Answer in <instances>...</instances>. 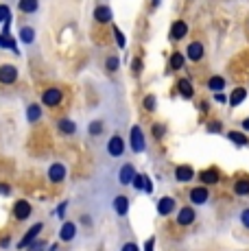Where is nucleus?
Listing matches in <instances>:
<instances>
[{"label": "nucleus", "mask_w": 249, "mask_h": 251, "mask_svg": "<svg viewBox=\"0 0 249 251\" xmlns=\"http://www.w3.org/2000/svg\"><path fill=\"white\" fill-rule=\"evenodd\" d=\"M208 197H210V192L205 186H197L190 190V201H193L195 205H203L205 201H208Z\"/></svg>", "instance_id": "obj_12"}, {"label": "nucleus", "mask_w": 249, "mask_h": 251, "mask_svg": "<svg viewBox=\"0 0 249 251\" xmlns=\"http://www.w3.org/2000/svg\"><path fill=\"white\" fill-rule=\"evenodd\" d=\"M66 205H68V203H61L59 207H57V216H64L66 214Z\"/></svg>", "instance_id": "obj_46"}, {"label": "nucleus", "mask_w": 249, "mask_h": 251, "mask_svg": "<svg viewBox=\"0 0 249 251\" xmlns=\"http://www.w3.org/2000/svg\"><path fill=\"white\" fill-rule=\"evenodd\" d=\"M9 13H11V11H9V7H7V4H0V22L9 20V18H11V16H9Z\"/></svg>", "instance_id": "obj_36"}, {"label": "nucleus", "mask_w": 249, "mask_h": 251, "mask_svg": "<svg viewBox=\"0 0 249 251\" xmlns=\"http://www.w3.org/2000/svg\"><path fill=\"white\" fill-rule=\"evenodd\" d=\"M205 55V48L201 42H190L188 48H186V57H188L190 61H201Z\"/></svg>", "instance_id": "obj_6"}, {"label": "nucleus", "mask_w": 249, "mask_h": 251, "mask_svg": "<svg viewBox=\"0 0 249 251\" xmlns=\"http://www.w3.org/2000/svg\"><path fill=\"white\" fill-rule=\"evenodd\" d=\"M61 100H64V92L59 88H46L42 92V103H44L46 107H57Z\"/></svg>", "instance_id": "obj_2"}, {"label": "nucleus", "mask_w": 249, "mask_h": 251, "mask_svg": "<svg viewBox=\"0 0 249 251\" xmlns=\"http://www.w3.org/2000/svg\"><path fill=\"white\" fill-rule=\"evenodd\" d=\"M105 68H107V70H114V72H116L118 68H121V59H118V57H107V61H105Z\"/></svg>", "instance_id": "obj_29"}, {"label": "nucleus", "mask_w": 249, "mask_h": 251, "mask_svg": "<svg viewBox=\"0 0 249 251\" xmlns=\"http://www.w3.org/2000/svg\"><path fill=\"white\" fill-rule=\"evenodd\" d=\"M75 236H76V225L73 223V221H66L59 229V240L61 243H70Z\"/></svg>", "instance_id": "obj_14"}, {"label": "nucleus", "mask_w": 249, "mask_h": 251, "mask_svg": "<svg viewBox=\"0 0 249 251\" xmlns=\"http://www.w3.org/2000/svg\"><path fill=\"white\" fill-rule=\"evenodd\" d=\"M42 229H44V223H35V225H33V227H31V229H28L26 234H25V238H22L20 243H18V247H20V249H25L26 245H31L33 240H35L37 236H40V231H42Z\"/></svg>", "instance_id": "obj_9"}, {"label": "nucleus", "mask_w": 249, "mask_h": 251, "mask_svg": "<svg viewBox=\"0 0 249 251\" xmlns=\"http://www.w3.org/2000/svg\"><path fill=\"white\" fill-rule=\"evenodd\" d=\"M243 129H245V131H249V118L243 120Z\"/></svg>", "instance_id": "obj_48"}, {"label": "nucleus", "mask_w": 249, "mask_h": 251, "mask_svg": "<svg viewBox=\"0 0 249 251\" xmlns=\"http://www.w3.org/2000/svg\"><path fill=\"white\" fill-rule=\"evenodd\" d=\"M114 37H116V44H118V48H124V46H127V40H124L123 31H121L118 26H114Z\"/></svg>", "instance_id": "obj_30"}, {"label": "nucleus", "mask_w": 249, "mask_h": 251, "mask_svg": "<svg viewBox=\"0 0 249 251\" xmlns=\"http://www.w3.org/2000/svg\"><path fill=\"white\" fill-rule=\"evenodd\" d=\"M221 129H223L221 123H210V125H208V131H210V133H221Z\"/></svg>", "instance_id": "obj_38"}, {"label": "nucleus", "mask_w": 249, "mask_h": 251, "mask_svg": "<svg viewBox=\"0 0 249 251\" xmlns=\"http://www.w3.org/2000/svg\"><path fill=\"white\" fill-rule=\"evenodd\" d=\"M245 99H247V90L245 88H236L232 92V96H229V105H232V107H238Z\"/></svg>", "instance_id": "obj_22"}, {"label": "nucleus", "mask_w": 249, "mask_h": 251, "mask_svg": "<svg viewBox=\"0 0 249 251\" xmlns=\"http://www.w3.org/2000/svg\"><path fill=\"white\" fill-rule=\"evenodd\" d=\"M157 4H160V0H153V7H157Z\"/></svg>", "instance_id": "obj_49"}, {"label": "nucleus", "mask_w": 249, "mask_h": 251, "mask_svg": "<svg viewBox=\"0 0 249 251\" xmlns=\"http://www.w3.org/2000/svg\"><path fill=\"white\" fill-rule=\"evenodd\" d=\"M241 223L249 229V210H243V212H241Z\"/></svg>", "instance_id": "obj_40"}, {"label": "nucleus", "mask_w": 249, "mask_h": 251, "mask_svg": "<svg viewBox=\"0 0 249 251\" xmlns=\"http://www.w3.org/2000/svg\"><path fill=\"white\" fill-rule=\"evenodd\" d=\"M195 177V171L190 166H177V171H175V179L179 181V183H186V181H190Z\"/></svg>", "instance_id": "obj_19"}, {"label": "nucleus", "mask_w": 249, "mask_h": 251, "mask_svg": "<svg viewBox=\"0 0 249 251\" xmlns=\"http://www.w3.org/2000/svg\"><path fill=\"white\" fill-rule=\"evenodd\" d=\"M35 37H37L35 28L28 26V24H22V26H20V42H22V44H25V46H33V44H35Z\"/></svg>", "instance_id": "obj_13"}, {"label": "nucleus", "mask_w": 249, "mask_h": 251, "mask_svg": "<svg viewBox=\"0 0 249 251\" xmlns=\"http://www.w3.org/2000/svg\"><path fill=\"white\" fill-rule=\"evenodd\" d=\"M18 81V68L13 64H0V83L13 85Z\"/></svg>", "instance_id": "obj_3"}, {"label": "nucleus", "mask_w": 249, "mask_h": 251, "mask_svg": "<svg viewBox=\"0 0 249 251\" xmlns=\"http://www.w3.org/2000/svg\"><path fill=\"white\" fill-rule=\"evenodd\" d=\"M164 133H166V127H164V125H155V127H153V136H155V138H162Z\"/></svg>", "instance_id": "obj_37"}, {"label": "nucleus", "mask_w": 249, "mask_h": 251, "mask_svg": "<svg viewBox=\"0 0 249 251\" xmlns=\"http://www.w3.org/2000/svg\"><path fill=\"white\" fill-rule=\"evenodd\" d=\"M153 247H155V238H149L145 243V251H153Z\"/></svg>", "instance_id": "obj_44"}, {"label": "nucleus", "mask_w": 249, "mask_h": 251, "mask_svg": "<svg viewBox=\"0 0 249 251\" xmlns=\"http://www.w3.org/2000/svg\"><path fill=\"white\" fill-rule=\"evenodd\" d=\"M100 131H103V123H100V120H94V123H90V136H99Z\"/></svg>", "instance_id": "obj_32"}, {"label": "nucleus", "mask_w": 249, "mask_h": 251, "mask_svg": "<svg viewBox=\"0 0 249 251\" xmlns=\"http://www.w3.org/2000/svg\"><path fill=\"white\" fill-rule=\"evenodd\" d=\"M66 175H68V168H66L64 164H52L49 168V179L52 183H61L66 179Z\"/></svg>", "instance_id": "obj_8"}, {"label": "nucleus", "mask_w": 249, "mask_h": 251, "mask_svg": "<svg viewBox=\"0 0 249 251\" xmlns=\"http://www.w3.org/2000/svg\"><path fill=\"white\" fill-rule=\"evenodd\" d=\"M131 66H133V75H140L142 72V59H138L136 57V59L131 61Z\"/></svg>", "instance_id": "obj_39"}, {"label": "nucleus", "mask_w": 249, "mask_h": 251, "mask_svg": "<svg viewBox=\"0 0 249 251\" xmlns=\"http://www.w3.org/2000/svg\"><path fill=\"white\" fill-rule=\"evenodd\" d=\"M40 118H42V107L37 103H31L26 107V120L28 123H37Z\"/></svg>", "instance_id": "obj_23"}, {"label": "nucleus", "mask_w": 249, "mask_h": 251, "mask_svg": "<svg viewBox=\"0 0 249 251\" xmlns=\"http://www.w3.org/2000/svg\"><path fill=\"white\" fill-rule=\"evenodd\" d=\"M225 94H221V92H214V103H219V105H223L225 103Z\"/></svg>", "instance_id": "obj_43"}, {"label": "nucleus", "mask_w": 249, "mask_h": 251, "mask_svg": "<svg viewBox=\"0 0 249 251\" xmlns=\"http://www.w3.org/2000/svg\"><path fill=\"white\" fill-rule=\"evenodd\" d=\"M234 192L241 195V197L249 195V179H238L236 183H234Z\"/></svg>", "instance_id": "obj_26"}, {"label": "nucleus", "mask_w": 249, "mask_h": 251, "mask_svg": "<svg viewBox=\"0 0 249 251\" xmlns=\"http://www.w3.org/2000/svg\"><path fill=\"white\" fill-rule=\"evenodd\" d=\"M208 88L212 92H221L225 88V79H223V76H212V79L208 81Z\"/></svg>", "instance_id": "obj_27"}, {"label": "nucleus", "mask_w": 249, "mask_h": 251, "mask_svg": "<svg viewBox=\"0 0 249 251\" xmlns=\"http://www.w3.org/2000/svg\"><path fill=\"white\" fill-rule=\"evenodd\" d=\"M145 109H149V112L155 109V96H151V94L145 96Z\"/></svg>", "instance_id": "obj_34"}, {"label": "nucleus", "mask_w": 249, "mask_h": 251, "mask_svg": "<svg viewBox=\"0 0 249 251\" xmlns=\"http://www.w3.org/2000/svg\"><path fill=\"white\" fill-rule=\"evenodd\" d=\"M31 212H33V207L25 199H20L16 205H13V216H16L18 221H26L28 216H31Z\"/></svg>", "instance_id": "obj_7"}, {"label": "nucleus", "mask_w": 249, "mask_h": 251, "mask_svg": "<svg viewBox=\"0 0 249 251\" xmlns=\"http://www.w3.org/2000/svg\"><path fill=\"white\" fill-rule=\"evenodd\" d=\"M177 90H179V94L184 96V99H193V94H195V90H193V85H190L188 79H179V81H177Z\"/></svg>", "instance_id": "obj_21"}, {"label": "nucleus", "mask_w": 249, "mask_h": 251, "mask_svg": "<svg viewBox=\"0 0 249 251\" xmlns=\"http://www.w3.org/2000/svg\"><path fill=\"white\" fill-rule=\"evenodd\" d=\"M114 212H116L118 216H127V212H129V199L127 197H123V195H118L116 199H114Z\"/></svg>", "instance_id": "obj_18"}, {"label": "nucleus", "mask_w": 249, "mask_h": 251, "mask_svg": "<svg viewBox=\"0 0 249 251\" xmlns=\"http://www.w3.org/2000/svg\"><path fill=\"white\" fill-rule=\"evenodd\" d=\"M44 247H46V240H37V238L31 245H26L28 251H44Z\"/></svg>", "instance_id": "obj_31"}, {"label": "nucleus", "mask_w": 249, "mask_h": 251, "mask_svg": "<svg viewBox=\"0 0 249 251\" xmlns=\"http://www.w3.org/2000/svg\"><path fill=\"white\" fill-rule=\"evenodd\" d=\"M112 18H114V13H112V9H109L107 4H99V7L94 9V20H97V22L109 24V22H112Z\"/></svg>", "instance_id": "obj_10"}, {"label": "nucleus", "mask_w": 249, "mask_h": 251, "mask_svg": "<svg viewBox=\"0 0 249 251\" xmlns=\"http://www.w3.org/2000/svg\"><path fill=\"white\" fill-rule=\"evenodd\" d=\"M131 183H133V188H136V190H142V186H145V175H133Z\"/></svg>", "instance_id": "obj_33"}, {"label": "nucleus", "mask_w": 249, "mask_h": 251, "mask_svg": "<svg viewBox=\"0 0 249 251\" xmlns=\"http://www.w3.org/2000/svg\"><path fill=\"white\" fill-rule=\"evenodd\" d=\"M0 245H2V247H9V245H11V238H9V236H7V238H2V243H0Z\"/></svg>", "instance_id": "obj_47"}, {"label": "nucleus", "mask_w": 249, "mask_h": 251, "mask_svg": "<svg viewBox=\"0 0 249 251\" xmlns=\"http://www.w3.org/2000/svg\"><path fill=\"white\" fill-rule=\"evenodd\" d=\"M57 127H59V131L64 133V136H75V131H76V125L70 118H61L59 123H57Z\"/></svg>", "instance_id": "obj_20"}, {"label": "nucleus", "mask_w": 249, "mask_h": 251, "mask_svg": "<svg viewBox=\"0 0 249 251\" xmlns=\"http://www.w3.org/2000/svg\"><path fill=\"white\" fill-rule=\"evenodd\" d=\"M175 199L173 197H162L160 201H157V214L160 216H169L171 212H175Z\"/></svg>", "instance_id": "obj_11"}, {"label": "nucleus", "mask_w": 249, "mask_h": 251, "mask_svg": "<svg viewBox=\"0 0 249 251\" xmlns=\"http://www.w3.org/2000/svg\"><path fill=\"white\" fill-rule=\"evenodd\" d=\"M195 210L193 207H181L179 212H177V223L179 225H193L195 223Z\"/></svg>", "instance_id": "obj_17"}, {"label": "nucleus", "mask_w": 249, "mask_h": 251, "mask_svg": "<svg viewBox=\"0 0 249 251\" xmlns=\"http://www.w3.org/2000/svg\"><path fill=\"white\" fill-rule=\"evenodd\" d=\"M142 190H145V192H149V195L153 192V181L149 179V177H145V186H142Z\"/></svg>", "instance_id": "obj_41"}, {"label": "nucleus", "mask_w": 249, "mask_h": 251, "mask_svg": "<svg viewBox=\"0 0 249 251\" xmlns=\"http://www.w3.org/2000/svg\"><path fill=\"white\" fill-rule=\"evenodd\" d=\"M124 153V142L121 136H112L107 140V155L109 157H121Z\"/></svg>", "instance_id": "obj_4"}, {"label": "nucleus", "mask_w": 249, "mask_h": 251, "mask_svg": "<svg viewBox=\"0 0 249 251\" xmlns=\"http://www.w3.org/2000/svg\"><path fill=\"white\" fill-rule=\"evenodd\" d=\"M129 144H131V151L133 153H142L147 147L145 142V133H142V129L138 127V125H133L131 131H129Z\"/></svg>", "instance_id": "obj_1"}, {"label": "nucleus", "mask_w": 249, "mask_h": 251, "mask_svg": "<svg viewBox=\"0 0 249 251\" xmlns=\"http://www.w3.org/2000/svg\"><path fill=\"white\" fill-rule=\"evenodd\" d=\"M227 138L232 140V142L241 144V147H245V144H249V138L245 136V133H241V131H229V133H227Z\"/></svg>", "instance_id": "obj_25"}, {"label": "nucleus", "mask_w": 249, "mask_h": 251, "mask_svg": "<svg viewBox=\"0 0 249 251\" xmlns=\"http://www.w3.org/2000/svg\"><path fill=\"white\" fill-rule=\"evenodd\" d=\"M133 175H136V168H133V164H124V166L118 171V181L123 183V186H129L133 179Z\"/></svg>", "instance_id": "obj_16"}, {"label": "nucleus", "mask_w": 249, "mask_h": 251, "mask_svg": "<svg viewBox=\"0 0 249 251\" xmlns=\"http://www.w3.org/2000/svg\"><path fill=\"white\" fill-rule=\"evenodd\" d=\"M18 9H20V13L35 16L40 11V0H18Z\"/></svg>", "instance_id": "obj_15"}, {"label": "nucleus", "mask_w": 249, "mask_h": 251, "mask_svg": "<svg viewBox=\"0 0 249 251\" xmlns=\"http://www.w3.org/2000/svg\"><path fill=\"white\" fill-rule=\"evenodd\" d=\"M9 192H11V188L7 183H0V195H9Z\"/></svg>", "instance_id": "obj_45"}, {"label": "nucleus", "mask_w": 249, "mask_h": 251, "mask_svg": "<svg viewBox=\"0 0 249 251\" xmlns=\"http://www.w3.org/2000/svg\"><path fill=\"white\" fill-rule=\"evenodd\" d=\"M217 181H219V171L210 168V171L201 173V183H203V186H212V183H217Z\"/></svg>", "instance_id": "obj_24"}, {"label": "nucleus", "mask_w": 249, "mask_h": 251, "mask_svg": "<svg viewBox=\"0 0 249 251\" xmlns=\"http://www.w3.org/2000/svg\"><path fill=\"white\" fill-rule=\"evenodd\" d=\"M121 251H140V249H138V245H133V243H124L121 247Z\"/></svg>", "instance_id": "obj_42"}, {"label": "nucleus", "mask_w": 249, "mask_h": 251, "mask_svg": "<svg viewBox=\"0 0 249 251\" xmlns=\"http://www.w3.org/2000/svg\"><path fill=\"white\" fill-rule=\"evenodd\" d=\"M186 35H188V24H186L184 20H175L173 24H171V40L173 42L184 40Z\"/></svg>", "instance_id": "obj_5"}, {"label": "nucleus", "mask_w": 249, "mask_h": 251, "mask_svg": "<svg viewBox=\"0 0 249 251\" xmlns=\"http://www.w3.org/2000/svg\"><path fill=\"white\" fill-rule=\"evenodd\" d=\"M171 68L173 70H179V68H184V55H181V52H173V55H171Z\"/></svg>", "instance_id": "obj_28"}, {"label": "nucleus", "mask_w": 249, "mask_h": 251, "mask_svg": "<svg viewBox=\"0 0 249 251\" xmlns=\"http://www.w3.org/2000/svg\"><path fill=\"white\" fill-rule=\"evenodd\" d=\"M0 46H4V48H11V50H18V48H16V42H13V40H9V37H0Z\"/></svg>", "instance_id": "obj_35"}]
</instances>
